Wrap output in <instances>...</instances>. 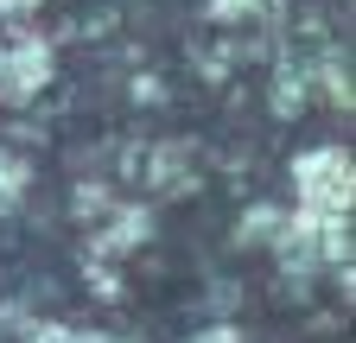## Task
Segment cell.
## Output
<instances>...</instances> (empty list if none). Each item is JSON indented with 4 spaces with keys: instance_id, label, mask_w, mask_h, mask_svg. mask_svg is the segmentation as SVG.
<instances>
[{
    "instance_id": "1",
    "label": "cell",
    "mask_w": 356,
    "mask_h": 343,
    "mask_svg": "<svg viewBox=\"0 0 356 343\" xmlns=\"http://www.w3.org/2000/svg\"><path fill=\"white\" fill-rule=\"evenodd\" d=\"M274 254H280V267H293V274L337 267L343 254H350V217H318V210L280 217V229H274Z\"/></svg>"
},
{
    "instance_id": "2",
    "label": "cell",
    "mask_w": 356,
    "mask_h": 343,
    "mask_svg": "<svg viewBox=\"0 0 356 343\" xmlns=\"http://www.w3.org/2000/svg\"><path fill=\"white\" fill-rule=\"evenodd\" d=\"M350 185H356V165L343 147H312L293 159V191L299 210H318V217H350Z\"/></svg>"
},
{
    "instance_id": "3",
    "label": "cell",
    "mask_w": 356,
    "mask_h": 343,
    "mask_svg": "<svg viewBox=\"0 0 356 343\" xmlns=\"http://www.w3.org/2000/svg\"><path fill=\"white\" fill-rule=\"evenodd\" d=\"M44 83H51V45L38 32H13L0 45V96L7 102H32Z\"/></svg>"
},
{
    "instance_id": "4",
    "label": "cell",
    "mask_w": 356,
    "mask_h": 343,
    "mask_svg": "<svg viewBox=\"0 0 356 343\" xmlns=\"http://www.w3.org/2000/svg\"><path fill=\"white\" fill-rule=\"evenodd\" d=\"M147 210H115V217H108V229L96 235V242H89V261H108V254H127V248H140L147 242Z\"/></svg>"
},
{
    "instance_id": "5",
    "label": "cell",
    "mask_w": 356,
    "mask_h": 343,
    "mask_svg": "<svg viewBox=\"0 0 356 343\" xmlns=\"http://www.w3.org/2000/svg\"><path fill=\"white\" fill-rule=\"evenodd\" d=\"M147 178H153V191H159V197H185V191L197 185L191 153H185V147H159V153L147 159Z\"/></svg>"
},
{
    "instance_id": "6",
    "label": "cell",
    "mask_w": 356,
    "mask_h": 343,
    "mask_svg": "<svg viewBox=\"0 0 356 343\" xmlns=\"http://www.w3.org/2000/svg\"><path fill=\"white\" fill-rule=\"evenodd\" d=\"M26 185H32V165H26L19 153H7V147H0V217L26 203Z\"/></svg>"
},
{
    "instance_id": "7",
    "label": "cell",
    "mask_w": 356,
    "mask_h": 343,
    "mask_svg": "<svg viewBox=\"0 0 356 343\" xmlns=\"http://www.w3.org/2000/svg\"><path fill=\"white\" fill-rule=\"evenodd\" d=\"M305 90H312L305 70H280V83H274V115H299L305 108Z\"/></svg>"
},
{
    "instance_id": "8",
    "label": "cell",
    "mask_w": 356,
    "mask_h": 343,
    "mask_svg": "<svg viewBox=\"0 0 356 343\" xmlns=\"http://www.w3.org/2000/svg\"><path fill=\"white\" fill-rule=\"evenodd\" d=\"M274 229H280V210H248L236 223V242H274Z\"/></svg>"
},
{
    "instance_id": "9",
    "label": "cell",
    "mask_w": 356,
    "mask_h": 343,
    "mask_svg": "<svg viewBox=\"0 0 356 343\" xmlns=\"http://www.w3.org/2000/svg\"><path fill=\"white\" fill-rule=\"evenodd\" d=\"M108 210H115V203H108L102 185H83V191H76V217H108Z\"/></svg>"
},
{
    "instance_id": "10",
    "label": "cell",
    "mask_w": 356,
    "mask_h": 343,
    "mask_svg": "<svg viewBox=\"0 0 356 343\" xmlns=\"http://www.w3.org/2000/svg\"><path fill=\"white\" fill-rule=\"evenodd\" d=\"M236 13H254V0H210V19H236Z\"/></svg>"
},
{
    "instance_id": "11",
    "label": "cell",
    "mask_w": 356,
    "mask_h": 343,
    "mask_svg": "<svg viewBox=\"0 0 356 343\" xmlns=\"http://www.w3.org/2000/svg\"><path fill=\"white\" fill-rule=\"evenodd\" d=\"M197 343H242V337H236V331H229V324H216V331H204V337H197Z\"/></svg>"
},
{
    "instance_id": "12",
    "label": "cell",
    "mask_w": 356,
    "mask_h": 343,
    "mask_svg": "<svg viewBox=\"0 0 356 343\" xmlns=\"http://www.w3.org/2000/svg\"><path fill=\"white\" fill-rule=\"evenodd\" d=\"M64 343H115V337H96V331H70Z\"/></svg>"
}]
</instances>
